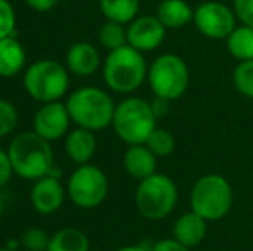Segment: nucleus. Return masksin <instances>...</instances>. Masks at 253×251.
Masks as SVG:
<instances>
[{
    "label": "nucleus",
    "instance_id": "1",
    "mask_svg": "<svg viewBox=\"0 0 253 251\" xmlns=\"http://www.w3.org/2000/svg\"><path fill=\"white\" fill-rule=\"evenodd\" d=\"M10 165L16 176L37 181L53 171V150L50 141L35 131H24L12 138L7 148Z\"/></svg>",
    "mask_w": 253,
    "mask_h": 251
},
{
    "label": "nucleus",
    "instance_id": "2",
    "mask_svg": "<svg viewBox=\"0 0 253 251\" xmlns=\"http://www.w3.org/2000/svg\"><path fill=\"white\" fill-rule=\"evenodd\" d=\"M66 107L74 124L93 133L112 126L116 112V105L110 95L97 86L78 88L67 97Z\"/></svg>",
    "mask_w": 253,
    "mask_h": 251
},
{
    "label": "nucleus",
    "instance_id": "3",
    "mask_svg": "<svg viewBox=\"0 0 253 251\" xmlns=\"http://www.w3.org/2000/svg\"><path fill=\"white\" fill-rule=\"evenodd\" d=\"M148 76V67L143 52L131 45L109 52L103 62V81L116 93L129 95L143 84Z\"/></svg>",
    "mask_w": 253,
    "mask_h": 251
},
{
    "label": "nucleus",
    "instance_id": "4",
    "mask_svg": "<svg viewBox=\"0 0 253 251\" xmlns=\"http://www.w3.org/2000/svg\"><path fill=\"white\" fill-rule=\"evenodd\" d=\"M157 119L159 117L153 112L150 102L131 97L116 105L112 127L127 146L143 144L147 143L153 129H157Z\"/></svg>",
    "mask_w": 253,
    "mask_h": 251
},
{
    "label": "nucleus",
    "instance_id": "5",
    "mask_svg": "<svg viewBox=\"0 0 253 251\" xmlns=\"http://www.w3.org/2000/svg\"><path fill=\"white\" fill-rule=\"evenodd\" d=\"M191 212L207 222L220 220L233 207V188L229 181L219 174H207L198 179L190 194Z\"/></svg>",
    "mask_w": 253,
    "mask_h": 251
},
{
    "label": "nucleus",
    "instance_id": "6",
    "mask_svg": "<svg viewBox=\"0 0 253 251\" xmlns=\"http://www.w3.org/2000/svg\"><path fill=\"white\" fill-rule=\"evenodd\" d=\"M23 84L33 100L42 104L59 102L69 90V74L60 62L42 59L24 71Z\"/></svg>",
    "mask_w": 253,
    "mask_h": 251
},
{
    "label": "nucleus",
    "instance_id": "7",
    "mask_svg": "<svg viewBox=\"0 0 253 251\" xmlns=\"http://www.w3.org/2000/svg\"><path fill=\"white\" fill-rule=\"evenodd\" d=\"M177 188L166 174L155 172L147 179H141L134 193V205L141 217L148 220H162L176 208Z\"/></svg>",
    "mask_w": 253,
    "mask_h": 251
},
{
    "label": "nucleus",
    "instance_id": "8",
    "mask_svg": "<svg viewBox=\"0 0 253 251\" xmlns=\"http://www.w3.org/2000/svg\"><path fill=\"white\" fill-rule=\"evenodd\" d=\"M148 84L153 97L172 102L183 97L190 84V71L179 55L164 54L148 67Z\"/></svg>",
    "mask_w": 253,
    "mask_h": 251
},
{
    "label": "nucleus",
    "instance_id": "9",
    "mask_svg": "<svg viewBox=\"0 0 253 251\" xmlns=\"http://www.w3.org/2000/svg\"><path fill=\"white\" fill-rule=\"evenodd\" d=\"M109 194V179L100 167L93 164L78 165L67 181V196L80 208H95Z\"/></svg>",
    "mask_w": 253,
    "mask_h": 251
},
{
    "label": "nucleus",
    "instance_id": "10",
    "mask_svg": "<svg viewBox=\"0 0 253 251\" xmlns=\"http://www.w3.org/2000/svg\"><path fill=\"white\" fill-rule=\"evenodd\" d=\"M236 14L234 9L222 2L209 0L195 9L193 23L203 36L210 40H226L236 28Z\"/></svg>",
    "mask_w": 253,
    "mask_h": 251
},
{
    "label": "nucleus",
    "instance_id": "11",
    "mask_svg": "<svg viewBox=\"0 0 253 251\" xmlns=\"http://www.w3.org/2000/svg\"><path fill=\"white\" fill-rule=\"evenodd\" d=\"M71 122L73 121H71L66 104H62L60 100L48 102V104H42V107L35 114L33 131L52 143L60 138H66Z\"/></svg>",
    "mask_w": 253,
    "mask_h": 251
},
{
    "label": "nucleus",
    "instance_id": "12",
    "mask_svg": "<svg viewBox=\"0 0 253 251\" xmlns=\"http://www.w3.org/2000/svg\"><path fill=\"white\" fill-rule=\"evenodd\" d=\"M167 28L157 16H140L127 26V45L140 52H152L166 40Z\"/></svg>",
    "mask_w": 253,
    "mask_h": 251
},
{
    "label": "nucleus",
    "instance_id": "13",
    "mask_svg": "<svg viewBox=\"0 0 253 251\" xmlns=\"http://www.w3.org/2000/svg\"><path fill=\"white\" fill-rule=\"evenodd\" d=\"M66 189L57 176L48 174L33 181L30 191L31 207L40 215H52L64 205Z\"/></svg>",
    "mask_w": 253,
    "mask_h": 251
},
{
    "label": "nucleus",
    "instance_id": "14",
    "mask_svg": "<svg viewBox=\"0 0 253 251\" xmlns=\"http://www.w3.org/2000/svg\"><path fill=\"white\" fill-rule=\"evenodd\" d=\"M66 66L67 71H71L76 76H91L100 67V54L88 41H78V43L71 45V48L67 50Z\"/></svg>",
    "mask_w": 253,
    "mask_h": 251
},
{
    "label": "nucleus",
    "instance_id": "15",
    "mask_svg": "<svg viewBox=\"0 0 253 251\" xmlns=\"http://www.w3.org/2000/svg\"><path fill=\"white\" fill-rule=\"evenodd\" d=\"M64 148H66L67 157L74 164H90L95 151H97V138H95L93 131L84 129V127H76V129H71L66 134Z\"/></svg>",
    "mask_w": 253,
    "mask_h": 251
},
{
    "label": "nucleus",
    "instance_id": "16",
    "mask_svg": "<svg viewBox=\"0 0 253 251\" xmlns=\"http://www.w3.org/2000/svg\"><path fill=\"white\" fill-rule=\"evenodd\" d=\"M124 171L131 176V178L138 179H147L157 172V157L150 151L147 144H129L127 150L124 151L123 157Z\"/></svg>",
    "mask_w": 253,
    "mask_h": 251
},
{
    "label": "nucleus",
    "instance_id": "17",
    "mask_svg": "<svg viewBox=\"0 0 253 251\" xmlns=\"http://www.w3.org/2000/svg\"><path fill=\"white\" fill-rule=\"evenodd\" d=\"M172 234L174 239L183 243L188 248L198 246L207 236V220L198 214H195V212L183 214L174 222Z\"/></svg>",
    "mask_w": 253,
    "mask_h": 251
},
{
    "label": "nucleus",
    "instance_id": "18",
    "mask_svg": "<svg viewBox=\"0 0 253 251\" xmlns=\"http://www.w3.org/2000/svg\"><path fill=\"white\" fill-rule=\"evenodd\" d=\"M26 50L16 35L0 40V77H12L24 69Z\"/></svg>",
    "mask_w": 253,
    "mask_h": 251
},
{
    "label": "nucleus",
    "instance_id": "19",
    "mask_svg": "<svg viewBox=\"0 0 253 251\" xmlns=\"http://www.w3.org/2000/svg\"><path fill=\"white\" fill-rule=\"evenodd\" d=\"M195 10L184 0H162L157 9V17L167 30H179L193 23Z\"/></svg>",
    "mask_w": 253,
    "mask_h": 251
},
{
    "label": "nucleus",
    "instance_id": "20",
    "mask_svg": "<svg viewBox=\"0 0 253 251\" xmlns=\"http://www.w3.org/2000/svg\"><path fill=\"white\" fill-rule=\"evenodd\" d=\"M47 251H90V239L76 227H64L50 236Z\"/></svg>",
    "mask_w": 253,
    "mask_h": 251
},
{
    "label": "nucleus",
    "instance_id": "21",
    "mask_svg": "<svg viewBox=\"0 0 253 251\" xmlns=\"http://www.w3.org/2000/svg\"><path fill=\"white\" fill-rule=\"evenodd\" d=\"M98 5L107 21L121 24H129L140 12V0H98Z\"/></svg>",
    "mask_w": 253,
    "mask_h": 251
},
{
    "label": "nucleus",
    "instance_id": "22",
    "mask_svg": "<svg viewBox=\"0 0 253 251\" xmlns=\"http://www.w3.org/2000/svg\"><path fill=\"white\" fill-rule=\"evenodd\" d=\"M227 50L236 61H253V28L252 26H236L233 33L226 38Z\"/></svg>",
    "mask_w": 253,
    "mask_h": 251
},
{
    "label": "nucleus",
    "instance_id": "23",
    "mask_svg": "<svg viewBox=\"0 0 253 251\" xmlns=\"http://www.w3.org/2000/svg\"><path fill=\"white\" fill-rule=\"evenodd\" d=\"M98 40H100L102 47L109 52L117 50V48L127 45V30L121 23L105 21L98 31Z\"/></svg>",
    "mask_w": 253,
    "mask_h": 251
},
{
    "label": "nucleus",
    "instance_id": "24",
    "mask_svg": "<svg viewBox=\"0 0 253 251\" xmlns=\"http://www.w3.org/2000/svg\"><path fill=\"white\" fill-rule=\"evenodd\" d=\"M147 144L150 148V151L155 155L157 158L159 157H169L170 153L176 148V141H174V136L166 129H153V133L148 136Z\"/></svg>",
    "mask_w": 253,
    "mask_h": 251
},
{
    "label": "nucleus",
    "instance_id": "25",
    "mask_svg": "<svg viewBox=\"0 0 253 251\" xmlns=\"http://www.w3.org/2000/svg\"><path fill=\"white\" fill-rule=\"evenodd\" d=\"M233 83L241 95L253 98V61H243L234 67Z\"/></svg>",
    "mask_w": 253,
    "mask_h": 251
},
{
    "label": "nucleus",
    "instance_id": "26",
    "mask_svg": "<svg viewBox=\"0 0 253 251\" xmlns=\"http://www.w3.org/2000/svg\"><path fill=\"white\" fill-rule=\"evenodd\" d=\"M17 122H19V112L16 105L7 98H0V138H5L14 133Z\"/></svg>",
    "mask_w": 253,
    "mask_h": 251
},
{
    "label": "nucleus",
    "instance_id": "27",
    "mask_svg": "<svg viewBox=\"0 0 253 251\" xmlns=\"http://www.w3.org/2000/svg\"><path fill=\"white\" fill-rule=\"evenodd\" d=\"M21 246L26 248L28 251H47L48 243H50V236L43 231V229L31 227L21 234Z\"/></svg>",
    "mask_w": 253,
    "mask_h": 251
},
{
    "label": "nucleus",
    "instance_id": "28",
    "mask_svg": "<svg viewBox=\"0 0 253 251\" xmlns=\"http://www.w3.org/2000/svg\"><path fill=\"white\" fill-rule=\"evenodd\" d=\"M16 33V12L9 0H0V40Z\"/></svg>",
    "mask_w": 253,
    "mask_h": 251
},
{
    "label": "nucleus",
    "instance_id": "29",
    "mask_svg": "<svg viewBox=\"0 0 253 251\" xmlns=\"http://www.w3.org/2000/svg\"><path fill=\"white\" fill-rule=\"evenodd\" d=\"M233 9L241 24L253 28V0H234Z\"/></svg>",
    "mask_w": 253,
    "mask_h": 251
},
{
    "label": "nucleus",
    "instance_id": "30",
    "mask_svg": "<svg viewBox=\"0 0 253 251\" xmlns=\"http://www.w3.org/2000/svg\"><path fill=\"white\" fill-rule=\"evenodd\" d=\"M12 174H14V171H12V165H10L7 150L3 151L2 148H0V189L10 181V176Z\"/></svg>",
    "mask_w": 253,
    "mask_h": 251
},
{
    "label": "nucleus",
    "instance_id": "31",
    "mask_svg": "<svg viewBox=\"0 0 253 251\" xmlns=\"http://www.w3.org/2000/svg\"><path fill=\"white\" fill-rule=\"evenodd\" d=\"M152 251H190V248L172 238V239H160V241H157L152 246Z\"/></svg>",
    "mask_w": 253,
    "mask_h": 251
},
{
    "label": "nucleus",
    "instance_id": "32",
    "mask_svg": "<svg viewBox=\"0 0 253 251\" xmlns=\"http://www.w3.org/2000/svg\"><path fill=\"white\" fill-rule=\"evenodd\" d=\"M24 2L28 3L30 9L37 10V12H47V10H50L57 5L59 0H24Z\"/></svg>",
    "mask_w": 253,
    "mask_h": 251
},
{
    "label": "nucleus",
    "instance_id": "33",
    "mask_svg": "<svg viewBox=\"0 0 253 251\" xmlns=\"http://www.w3.org/2000/svg\"><path fill=\"white\" fill-rule=\"evenodd\" d=\"M116 251H152V248H147L145 245H131V246H123V248Z\"/></svg>",
    "mask_w": 253,
    "mask_h": 251
},
{
    "label": "nucleus",
    "instance_id": "34",
    "mask_svg": "<svg viewBox=\"0 0 253 251\" xmlns=\"http://www.w3.org/2000/svg\"><path fill=\"white\" fill-rule=\"evenodd\" d=\"M2 212H3V207H2V201H0V220H2Z\"/></svg>",
    "mask_w": 253,
    "mask_h": 251
},
{
    "label": "nucleus",
    "instance_id": "35",
    "mask_svg": "<svg viewBox=\"0 0 253 251\" xmlns=\"http://www.w3.org/2000/svg\"><path fill=\"white\" fill-rule=\"evenodd\" d=\"M0 251H10L9 248H0Z\"/></svg>",
    "mask_w": 253,
    "mask_h": 251
}]
</instances>
